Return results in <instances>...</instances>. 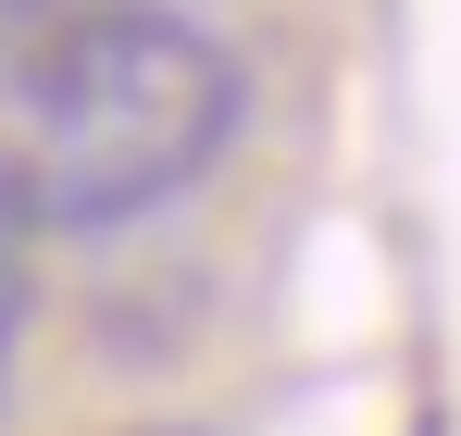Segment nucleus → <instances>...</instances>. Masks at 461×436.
I'll list each match as a JSON object with an SVG mask.
<instances>
[{
  "label": "nucleus",
  "instance_id": "obj_1",
  "mask_svg": "<svg viewBox=\"0 0 461 436\" xmlns=\"http://www.w3.org/2000/svg\"><path fill=\"white\" fill-rule=\"evenodd\" d=\"M249 75L212 25L100 0L25 63H0V224L13 237H100L200 187L237 138Z\"/></svg>",
  "mask_w": 461,
  "mask_h": 436
},
{
  "label": "nucleus",
  "instance_id": "obj_3",
  "mask_svg": "<svg viewBox=\"0 0 461 436\" xmlns=\"http://www.w3.org/2000/svg\"><path fill=\"white\" fill-rule=\"evenodd\" d=\"M13 337H25V250H13V224H0V374H13Z\"/></svg>",
  "mask_w": 461,
  "mask_h": 436
},
{
  "label": "nucleus",
  "instance_id": "obj_4",
  "mask_svg": "<svg viewBox=\"0 0 461 436\" xmlns=\"http://www.w3.org/2000/svg\"><path fill=\"white\" fill-rule=\"evenodd\" d=\"M150 436H187V424H150Z\"/></svg>",
  "mask_w": 461,
  "mask_h": 436
},
{
  "label": "nucleus",
  "instance_id": "obj_2",
  "mask_svg": "<svg viewBox=\"0 0 461 436\" xmlns=\"http://www.w3.org/2000/svg\"><path fill=\"white\" fill-rule=\"evenodd\" d=\"M76 13H100V0H0V63H25L38 38H63Z\"/></svg>",
  "mask_w": 461,
  "mask_h": 436
}]
</instances>
